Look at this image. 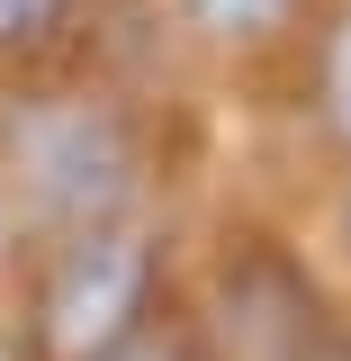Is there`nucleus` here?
I'll return each mask as SVG.
<instances>
[{
    "instance_id": "nucleus-1",
    "label": "nucleus",
    "mask_w": 351,
    "mask_h": 361,
    "mask_svg": "<svg viewBox=\"0 0 351 361\" xmlns=\"http://www.w3.org/2000/svg\"><path fill=\"white\" fill-rule=\"evenodd\" d=\"M0 180L54 244L127 226L144 199V135L99 90H18L0 109Z\"/></svg>"
},
{
    "instance_id": "nucleus-2",
    "label": "nucleus",
    "mask_w": 351,
    "mask_h": 361,
    "mask_svg": "<svg viewBox=\"0 0 351 361\" xmlns=\"http://www.w3.org/2000/svg\"><path fill=\"white\" fill-rule=\"evenodd\" d=\"M162 244L144 226H90V235H63L37 262V289H27V361H108L127 353L144 325H162Z\"/></svg>"
},
{
    "instance_id": "nucleus-3",
    "label": "nucleus",
    "mask_w": 351,
    "mask_h": 361,
    "mask_svg": "<svg viewBox=\"0 0 351 361\" xmlns=\"http://www.w3.org/2000/svg\"><path fill=\"white\" fill-rule=\"evenodd\" d=\"M324 325L333 316H324L298 253H279L270 235L225 244L217 280H208V325H198L208 361H307Z\"/></svg>"
},
{
    "instance_id": "nucleus-4",
    "label": "nucleus",
    "mask_w": 351,
    "mask_h": 361,
    "mask_svg": "<svg viewBox=\"0 0 351 361\" xmlns=\"http://www.w3.org/2000/svg\"><path fill=\"white\" fill-rule=\"evenodd\" d=\"M180 18L198 27L208 45H279L298 18H307V0H180Z\"/></svg>"
},
{
    "instance_id": "nucleus-5",
    "label": "nucleus",
    "mask_w": 351,
    "mask_h": 361,
    "mask_svg": "<svg viewBox=\"0 0 351 361\" xmlns=\"http://www.w3.org/2000/svg\"><path fill=\"white\" fill-rule=\"evenodd\" d=\"M82 27V0H0V73H27Z\"/></svg>"
},
{
    "instance_id": "nucleus-6",
    "label": "nucleus",
    "mask_w": 351,
    "mask_h": 361,
    "mask_svg": "<svg viewBox=\"0 0 351 361\" xmlns=\"http://www.w3.org/2000/svg\"><path fill=\"white\" fill-rule=\"evenodd\" d=\"M315 118H324V135L351 154V9L315 37Z\"/></svg>"
},
{
    "instance_id": "nucleus-7",
    "label": "nucleus",
    "mask_w": 351,
    "mask_h": 361,
    "mask_svg": "<svg viewBox=\"0 0 351 361\" xmlns=\"http://www.w3.org/2000/svg\"><path fill=\"white\" fill-rule=\"evenodd\" d=\"M108 361H208V343H198L189 325H144L127 353H108Z\"/></svg>"
},
{
    "instance_id": "nucleus-8",
    "label": "nucleus",
    "mask_w": 351,
    "mask_h": 361,
    "mask_svg": "<svg viewBox=\"0 0 351 361\" xmlns=\"http://www.w3.org/2000/svg\"><path fill=\"white\" fill-rule=\"evenodd\" d=\"M307 361H351V325H343V316L315 334V353H307Z\"/></svg>"
},
{
    "instance_id": "nucleus-9",
    "label": "nucleus",
    "mask_w": 351,
    "mask_h": 361,
    "mask_svg": "<svg viewBox=\"0 0 351 361\" xmlns=\"http://www.w3.org/2000/svg\"><path fill=\"white\" fill-rule=\"evenodd\" d=\"M343 253H351V190H343Z\"/></svg>"
},
{
    "instance_id": "nucleus-10",
    "label": "nucleus",
    "mask_w": 351,
    "mask_h": 361,
    "mask_svg": "<svg viewBox=\"0 0 351 361\" xmlns=\"http://www.w3.org/2000/svg\"><path fill=\"white\" fill-rule=\"evenodd\" d=\"M0 226H9V180H0Z\"/></svg>"
}]
</instances>
